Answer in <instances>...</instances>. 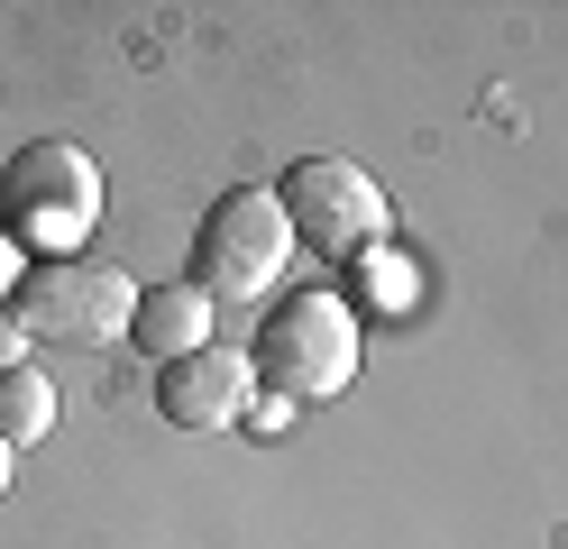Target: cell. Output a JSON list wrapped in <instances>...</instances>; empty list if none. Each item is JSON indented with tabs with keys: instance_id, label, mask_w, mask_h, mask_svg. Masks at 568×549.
Returning a JSON list of instances; mask_svg holds the SVG:
<instances>
[{
	"instance_id": "obj_1",
	"label": "cell",
	"mask_w": 568,
	"mask_h": 549,
	"mask_svg": "<svg viewBox=\"0 0 568 549\" xmlns=\"http://www.w3.org/2000/svg\"><path fill=\"white\" fill-rule=\"evenodd\" d=\"M101 220V165L74 138H28L10 165H0V238L38 247V256H83Z\"/></svg>"
},
{
	"instance_id": "obj_2",
	"label": "cell",
	"mask_w": 568,
	"mask_h": 549,
	"mask_svg": "<svg viewBox=\"0 0 568 549\" xmlns=\"http://www.w3.org/2000/svg\"><path fill=\"white\" fill-rule=\"evenodd\" d=\"M257 385H275V403H331L339 385H358V312L339 293H284L257 321Z\"/></svg>"
},
{
	"instance_id": "obj_3",
	"label": "cell",
	"mask_w": 568,
	"mask_h": 549,
	"mask_svg": "<svg viewBox=\"0 0 568 549\" xmlns=\"http://www.w3.org/2000/svg\"><path fill=\"white\" fill-rule=\"evenodd\" d=\"M138 321V284L101 256H47V266L19 275V329L28 339H55V348H111L129 339Z\"/></svg>"
},
{
	"instance_id": "obj_4",
	"label": "cell",
	"mask_w": 568,
	"mask_h": 549,
	"mask_svg": "<svg viewBox=\"0 0 568 549\" xmlns=\"http://www.w3.org/2000/svg\"><path fill=\"white\" fill-rule=\"evenodd\" d=\"M284 247H294L284 202L257 193V183H239V193H221L202 211V230H193V284L211 293V303H257V293L284 275Z\"/></svg>"
},
{
	"instance_id": "obj_5",
	"label": "cell",
	"mask_w": 568,
	"mask_h": 549,
	"mask_svg": "<svg viewBox=\"0 0 568 549\" xmlns=\"http://www.w3.org/2000/svg\"><path fill=\"white\" fill-rule=\"evenodd\" d=\"M284 230L322 256H376L385 247V193L348 165V156H303L284 165Z\"/></svg>"
},
{
	"instance_id": "obj_6",
	"label": "cell",
	"mask_w": 568,
	"mask_h": 549,
	"mask_svg": "<svg viewBox=\"0 0 568 549\" xmlns=\"http://www.w3.org/2000/svg\"><path fill=\"white\" fill-rule=\"evenodd\" d=\"M247 385H257V366L211 339L193 357H165L156 366V413L174 430H230V421H247Z\"/></svg>"
},
{
	"instance_id": "obj_7",
	"label": "cell",
	"mask_w": 568,
	"mask_h": 549,
	"mask_svg": "<svg viewBox=\"0 0 568 549\" xmlns=\"http://www.w3.org/2000/svg\"><path fill=\"white\" fill-rule=\"evenodd\" d=\"M129 339L148 348L156 366H165V357H193V348H211V293H202V284H148V293H138Z\"/></svg>"
},
{
	"instance_id": "obj_8",
	"label": "cell",
	"mask_w": 568,
	"mask_h": 549,
	"mask_svg": "<svg viewBox=\"0 0 568 549\" xmlns=\"http://www.w3.org/2000/svg\"><path fill=\"white\" fill-rule=\"evenodd\" d=\"M47 430H55V385L38 366H0V439L28 449V439H47Z\"/></svg>"
},
{
	"instance_id": "obj_9",
	"label": "cell",
	"mask_w": 568,
	"mask_h": 549,
	"mask_svg": "<svg viewBox=\"0 0 568 549\" xmlns=\"http://www.w3.org/2000/svg\"><path fill=\"white\" fill-rule=\"evenodd\" d=\"M19 339H28V329H19V312H0V366H19Z\"/></svg>"
},
{
	"instance_id": "obj_10",
	"label": "cell",
	"mask_w": 568,
	"mask_h": 549,
	"mask_svg": "<svg viewBox=\"0 0 568 549\" xmlns=\"http://www.w3.org/2000/svg\"><path fill=\"white\" fill-rule=\"evenodd\" d=\"M0 486H10V439H0Z\"/></svg>"
},
{
	"instance_id": "obj_11",
	"label": "cell",
	"mask_w": 568,
	"mask_h": 549,
	"mask_svg": "<svg viewBox=\"0 0 568 549\" xmlns=\"http://www.w3.org/2000/svg\"><path fill=\"white\" fill-rule=\"evenodd\" d=\"M0 284H10V238H0Z\"/></svg>"
}]
</instances>
